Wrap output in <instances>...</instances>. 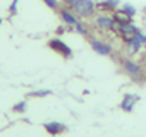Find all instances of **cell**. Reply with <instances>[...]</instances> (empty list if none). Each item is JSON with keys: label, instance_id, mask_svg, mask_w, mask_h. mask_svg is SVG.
Returning a JSON list of instances; mask_svg holds the SVG:
<instances>
[{"label": "cell", "instance_id": "6da1fadb", "mask_svg": "<svg viewBox=\"0 0 146 137\" xmlns=\"http://www.w3.org/2000/svg\"><path fill=\"white\" fill-rule=\"evenodd\" d=\"M74 11L81 17H90V16L95 14L96 4L93 2V0H78V2L74 4Z\"/></svg>", "mask_w": 146, "mask_h": 137}, {"label": "cell", "instance_id": "52a82bcc", "mask_svg": "<svg viewBox=\"0 0 146 137\" xmlns=\"http://www.w3.org/2000/svg\"><path fill=\"white\" fill-rule=\"evenodd\" d=\"M124 68H125L127 74H131V76H134V77H137V76L141 74V67H139L137 63H134L132 60H124Z\"/></svg>", "mask_w": 146, "mask_h": 137}, {"label": "cell", "instance_id": "9a60e30c", "mask_svg": "<svg viewBox=\"0 0 146 137\" xmlns=\"http://www.w3.org/2000/svg\"><path fill=\"white\" fill-rule=\"evenodd\" d=\"M45 4L52 9H57V0H45Z\"/></svg>", "mask_w": 146, "mask_h": 137}, {"label": "cell", "instance_id": "9c48e42d", "mask_svg": "<svg viewBox=\"0 0 146 137\" xmlns=\"http://www.w3.org/2000/svg\"><path fill=\"white\" fill-rule=\"evenodd\" d=\"M113 19H115L117 24H127V22H131V16H127V14L122 12V11H117V12L113 14Z\"/></svg>", "mask_w": 146, "mask_h": 137}, {"label": "cell", "instance_id": "4fadbf2b", "mask_svg": "<svg viewBox=\"0 0 146 137\" xmlns=\"http://www.w3.org/2000/svg\"><path fill=\"white\" fill-rule=\"evenodd\" d=\"M50 93H52L50 89H41V91H33L29 96H48Z\"/></svg>", "mask_w": 146, "mask_h": 137}, {"label": "cell", "instance_id": "5b68a950", "mask_svg": "<svg viewBox=\"0 0 146 137\" xmlns=\"http://www.w3.org/2000/svg\"><path fill=\"white\" fill-rule=\"evenodd\" d=\"M91 46L100 55H110L112 53V46L108 43H103V41H98V40H91Z\"/></svg>", "mask_w": 146, "mask_h": 137}, {"label": "cell", "instance_id": "ba28073f", "mask_svg": "<svg viewBox=\"0 0 146 137\" xmlns=\"http://www.w3.org/2000/svg\"><path fill=\"white\" fill-rule=\"evenodd\" d=\"M60 17H62V21L65 22V24H70V26H76L79 21H78V17L72 14V12H69V11H62L60 12Z\"/></svg>", "mask_w": 146, "mask_h": 137}, {"label": "cell", "instance_id": "3957f363", "mask_svg": "<svg viewBox=\"0 0 146 137\" xmlns=\"http://www.w3.org/2000/svg\"><path fill=\"white\" fill-rule=\"evenodd\" d=\"M96 24H98L100 29H113L115 19H113V16H105V14H102V16L96 17Z\"/></svg>", "mask_w": 146, "mask_h": 137}, {"label": "cell", "instance_id": "30bf717a", "mask_svg": "<svg viewBox=\"0 0 146 137\" xmlns=\"http://www.w3.org/2000/svg\"><path fill=\"white\" fill-rule=\"evenodd\" d=\"M117 5H119V0H103L102 4H98V7L103 11H113Z\"/></svg>", "mask_w": 146, "mask_h": 137}, {"label": "cell", "instance_id": "2e32d148", "mask_svg": "<svg viewBox=\"0 0 146 137\" xmlns=\"http://www.w3.org/2000/svg\"><path fill=\"white\" fill-rule=\"evenodd\" d=\"M64 2H65L67 5H72V7H74V4L78 2V0H64Z\"/></svg>", "mask_w": 146, "mask_h": 137}, {"label": "cell", "instance_id": "7c38bea8", "mask_svg": "<svg viewBox=\"0 0 146 137\" xmlns=\"http://www.w3.org/2000/svg\"><path fill=\"white\" fill-rule=\"evenodd\" d=\"M26 106H28V105H26V101H21V103L14 105V108H12V110H14L16 113H23V111H26Z\"/></svg>", "mask_w": 146, "mask_h": 137}, {"label": "cell", "instance_id": "8992f818", "mask_svg": "<svg viewBox=\"0 0 146 137\" xmlns=\"http://www.w3.org/2000/svg\"><path fill=\"white\" fill-rule=\"evenodd\" d=\"M45 128H46L48 134L58 135V134H62V132L65 130V125L60 123V122H46V123H45Z\"/></svg>", "mask_w": 146, "mask_h": 137}, {"label": "cell", "instance_id": "277c9868", "mask_svg": "<svg viewBox=\"0 0 146 137\" xmlns=\"http://www.w3.org/2000/svg\"><path fill=\"white\" fill-rule=\"evenodd\" d=\"M137 101H139V96L137 94H125L124 99H122V103H120V108L124 111H132V108H134V105Z\"/></svg>", "mask_w": 146, "mask_h": 137}, {"label": "cell", "instance_id": "e0dca14e", "mask_svg": "<svg viewBox=\"0 0 146 137\" xmlns=\"http://www.w3.org/2000/svg\"><path fill=\"white\" fill-rule=\"evenodd\" d=\"M144 43H146V41H144Z\"/></svg>", "mask_w": 146, "mask_h": 137}, {"label": "cell", "instance_id": "5bb4252c", "mask_svg": "<svg viewBox=\"0 0 146 137\" xmlns=\"http://www.w3.org/2000/svg\"><path fill=\"white\" fill-rule=\"evenodd\" d=\"M74 28H76V31H78V33H81V34H86V28H84V26H83L81 22H78V24H76Z\"/></svg>", "mask_w": 146, "mask_h": 137}, {"label": "cell", "instance_id": "8fae6325", "mask_svg": "<svg viewBox=\"0 0 146 137\" xmlns=\"http://www.w3.org/2000/svg\"><path fill=\"white\" fill-rule=\"evenodd\" d=\"M122 12H125L127 16H131V17H134L136 16V7H132L131 4H125V5H122V9H120Z\"/></svg>", "mask_w": 146, "mask_h": 137}, {"label": "cell", "instance_id": "7a4b0ae2", "mask_svg": "<svg viewBox=\"0 0 146 137\" xmlns=\"http://www.w3.org/2000/svg\"><path fill=\"white\" fill-rule=\"evenodd\" d=\"M48 46H50L52 50L58 51L62 57H67V58H69V57H72V51H70V48H69V46H67L64 41H60V40H57V38H55V40H50V41H48Z\"/></svg>", "mask_w": 146, "mask_h": 137}]
</instances>
